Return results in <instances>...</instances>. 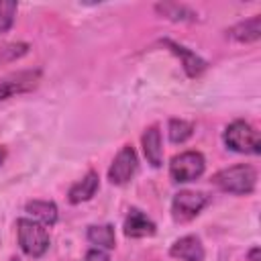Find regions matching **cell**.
<instances>
[{
	"label": "cell",
	"instance_id": "1",
	"mask_svg": "<svg viewBox=\"0 0 261 261\" xmlns=\"http://www.w3.org/2000/svg\"><path fill=\"white\" fill-rule=\"evenodd\" d=\"M210 181L226 194L247 196V194H253V190L257 186V171H255V167L241 163V165L220 169L218 173L212 175Z\"/></svg>",
	"mask_w": 261,
	"mask_h": 261
},
{
	"label": "cell",
	"instance_id": "2",
	"mask_svg": "<svg viewBox=\"0 0 261 261\" xmlns=\"http://www.w3.org/2000/svg\"><path fill=\"white\" fill-rule=\"evenodd\" d=\"M16 232L22 253H27L29 257H43L45 251L49 249V232L45 224L31 218H18Z\"/></svg>",
	"mask_w": 261,
	"mask_h": 261
},
{
	"label": "cell",
	"instance_id": "3",
	"mask_svg": "<svg viewBox=\"0 0 261 261\" xmlns=\"http://www.w3.org/2000/svg\"><path fill=\"white\" fill-rule=\"evenodd\" d=\"M224 145L237 153L245 155H259L261 153V139L259 133L245 120H234L224 128Z\"/></svg>",
	"mask_w": 261,
	"mask_h": 261
},
{
	"label": "cell",
	"instance_id": "4",
	"mask_svg": "<svg viewBox=\"0 0 261 261\" xmlns=\"http://www.w3.org/2000/svg\"><path fill=\"white\" fill-rule=\"evenodd\" d=\"M206 169V159L200 151H184L175 155L169 163V175L177 184L198 179Z\"/></svg>",
	"mask_w": 261,
	"mask_h": 261
},
{
	"label": "cell",
	"instance_id": "5",
	"mask_svg": "<svg viewBox=\"0 0 261 261\" xmlns=\"http://www.w3.org/2000/svg\"><path fill=\"white\" fill-rule=\"evenodd\" d=\"M208 204V196L204 192H177L171 202V216L175 222H188L200 214V210Z\"/></svg>",
	"mask_w": 261,
	"mask_h": 261
},
{
	"label": "cell",
	"instance_id": "6",
	"mask_svg": "<svg viewBox=\"0 0 261 261\" xmlns=\"http://www.w3.org/2000/svg\"><path fill=\"white\" fill-rule=\"evenodd\" d=\"M39 82H41L39 69H24V71H16V73L2 77L0 80V102L12 98L16 94H24V92L35 90L39 86Z\"/></svg>",
	"mask_w": 261,
	"mask_h": 261
},
{
	"label": "cell",
	"instance_id": "7",
	"mask_svg": "<svg viewBox=\"0 0 261 261\" xmlns=\"http://www.w3.org/2000/svg\"><path fill=\"white\" fill-rule=\"evenodd\" d=\"M137 165H139V159H137V153L130 145H124L118 155L114 157L110 169H108V179L110 184L114 186H124L137 171Z\"/></svg>",
	"mask_w": 261,
	"mask_h": 261
},
{
	"label": "cell",
	"instance_id": "8",
	"mask_svg": "<svg viewBox=\"0 0 261 261\" xmlns=\"http://www.w3.org/2000/svg\"><path fill=\"white\" fill-rule=\"evenodd\" d=\"M124 234L130 239H145V237H153L155 234V222L141 212L139 208H130L126 218H124Z\"/></svg>",
	"mask_w": 261,
	"mask_h": 261
},
{
	"label": "cell",
	"instance_id": "9",
	"mask_svg": "<svg viewBox=\"0 0 261 261\" xmlns=\"http://www.w3.org/2000/svg\"><path fill=\"white\" fill-rule=\"evenodd\" d=\"M169 255L179 259V261H204V247H202V241L194 234H188V237H181L177 239L171 249H169Z\"/></svg>",
	"mask_w": 261,
	"mask_h": 261
},
{
	"label": "cell",
	"instance_id": "10",
	"mask_svg": "<svg viewBox=\"0 0 261 261\" xmlns=\"http://www.w3.org/2000/svg\"><path fill=\"white\" fill-rule=\"evenodd\" d=\"M173 55H177L179 59H181V65H184V71L190 75V77H198L204 69H206V61L200 57V55H196L194 51H190V49H186L184 45H177V43H173V41H169V39H165V41H161Z\"/></svg>",
	"mask_w": 261,
	"mask_h": 261
},
{
	"label": "cell",
	"instance_id": "11",
	"mask_svg": "<svg viewBox=\"0 0 261 261\" xmlns=\"http://www.w3.org/2000/svg\"><path fill=\"white\" fill-rule=\"evenodd\" d=\"M226 37L237 43H255L261 39V16L255 14L249 20H243L226 31Z\"/></svg>",
	"mask_w": 261,
	"mask_h": 261
},
{
	"label": "cell",
	"instance_id": "12",
	"mask_svg": "<svg viewBox=\"0 0 261 261\" xmlns=\"http://www.w3.org/2000/svg\"><path fill=\"white\" fill-rule=\"evenodd\" d=\"M141 143H143V151H145L147 161L153 167H159L163 163V147H161V130H159V126L157 124L149 126L143 133Z\"/></svg>",
	"mask_w": 261,
	"mask_h": 261
},
{
	"label": "cell",
	"instance_id": "13",
	"mask_svg": "<svg viewBox=\"0 0 261 261\" xmlns=\"http://www.w3.org/2000/svg\"><path fill=\"white\" fill-rule=\"evenodd\" d=\"M98 186H100V177H98V173H96V171H88L80 181H75V184L69 188V192H67V200H69L71 204H82V202L90 200V198L96 194Z\"/></svg>",
	"mask_w": 261,
	"mask_h": 261
},
{
	"label": "cell",
	"instance_id": "14",
	"mask_svg": "<svg viewBox=\"0 0 261 261\" xmlns=\"http://www.w3.org/2000/svg\"><path fill=\"white\" fill-rule=\"evenodd\" d=\"M24 210L33 216V220H37V222H41V224H45V226H53V224L57 222V206H55L53 202H47V200H33V202L27 204Z\"/></svg>",
	"mask_w": 261,
	"mask_h": 261
},
{
	"label": "cell",
	"instance_id": "15",
	"mask_svg": "<svg viewBox=\"0 0 261 261\" xmlns=\"http://www.w3.org/2000/svg\"><path fill=\"white\" fill-rule=\"evenodd\" d=\"M86 237L98 249H114V245H116V237H114V226L112 224H92V226H88Z\"/></svg>",
	"mask_w": 261,
	"mask_h": 261
},
{
	"label": "cell",
	"instance_id": "16",
	"mask_svg": "<svg viewBox=\"0 0 261 261\" xmlns=\"http://www.w3.org/2000/svg\"><path fill=\"white\" fill-rule=\"evenodd\" d=\"M155 10L161 16H165L169 20H175V22H186V20H196L198 18V14L192 8H188L184 4H177V2H159L155 6Z\"/></svg>",
	"mask_w": 261,
	"mask_h": 261
},
{
	"label": "cell",
	"instance_id": "17",
	"mask_svg": "<svg viewBox=\"0 0 261 261\" xmlns=\"http://www.w3.org/2000/svg\"><path fill=\"white\" fill-rule=\"evenodd\" d=\"M167 135L171 143H186L194 135V124L181 118H171L167 124Z\"/></svg>",
	"mask_w": 261,
	"mask_h": 261
},
{
	"label": "cell",
	"instance_id": "18",
	"mask_svg": "<svg viewBox=\"0 0 261 261\" xmlns=\"http://www.w3.org/2000/svg\"><path fill=\"white\" fill-rule=\"evenodd\" d=\"M18 4L12 0H0V37L12 27L14 16H16Z\"/></svg>",
	"mask_w": 261,
	"mask_h": 261
},
{
	"label": "cell",
	"instance_id": "19",
	"mask_svg": "<svg viewBox=\"0 0 261 261\" xmlns=\"http://www.w3.org/2000/svg\"><path fill=\"white\" fill-rule=\"evenodd\" d=\"M27 51H29V45H27V43H10V45H4V47L0 49V61L18 59V57H22Z\"/></svg>",
	"mask_w": 261,
	"mask_h": 261
},
{
	"label": "cell",
	"instance_id": "20",
	"mask_svg": "<svg viewBox=\"0 0 261 261\" xmlns=\"http://www.w3.org/2000/svg\"><path fill=\"white\" fill-rule=\"evenodd\" d=\"M82 261H110V259L102 249H90Z\"/></svg>",
	"mask_w": 261,
	"mask_h": 261
},
{
	"label": "cell",
	"instance_id": "21",
	"mask_svg": "<svg viewBox=\"0 0 261 261\" xmlns=\"http://www.w3.org/2000/svg\"><path fill=\"white\" fill-rule=\"evenodd\" d=\"M247 257H249L251 261H259V247H253V249L247 253Z\"/></svg>",
	"mask_w": 261,
	"mask_h": 261
},
{
	"label": "cell",
	"instance_id": "22",
	"mask_svg": "<svg viewBox=\"0 0 261 261\" xmlns=\"http://www.w3.org/2000/svg\"><path fill=\"white\" fill-rule=\"evenodd\" d=\"M2 161H4V151L0 149V165H2Z\"/></svg>",
	"mask_w": 261,
	"mask_h": 261
},
{
	"label": "cell",
	"instance_id": "23",
	"mask_svg": "<svg viewBox=\"0 0 261 261\" xmlns=\"http://www.w3.org/2000/svg\"><path fill=\"white\" fill-rule=\"evenodd\" d=\"M10 261H18V257H12V259H10Z\"/></svg>",
	"mask_w": 261,
	"mask_h": 261
}]
</instances>
